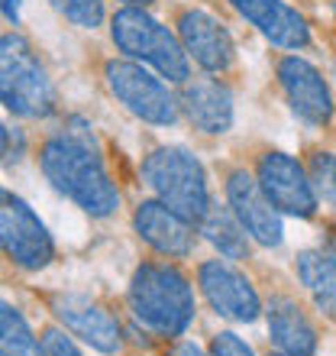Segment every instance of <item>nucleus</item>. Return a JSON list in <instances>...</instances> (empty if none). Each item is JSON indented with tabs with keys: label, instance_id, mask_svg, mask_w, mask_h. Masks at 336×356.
<instances>
[{
	"label": "nucleus",
	"instance_id": "obj_1",
	"mask_svg": "<svg viewBox=\"0 0 336 356\" xmlns=\"http://www.w3.org/2000/svg\"><path fill=\"white\" fill-rule=\"evenodd\" d=\"M39 165L46 172L49 185L68 201H75L84 214L110 217L120 207V191L103 165L91 127L81 117H72L65 130L42 143Z\"/></svg>",
	"mask_w": 336,
	"mask_h": 356
},
{
	"label": "nucleus",
	"instance_id": "obj_2",
	"mask_svg": "<svg viewBox=\"0 0 336 356\" xmlns=\"http://www.w3.org/2000/svg\"><path fill=\"white\" fill-rule=\"evenodd\" d=\"M126 301L133 318L159 337H181L194 321V291L168 263H142L133 272Z\"/></svg>",
	"mask_w": 336,
	"mask_h": 356
},
{
	"label": "nucleus",
	"instance_id": "obj_3",
	"mask_svg": "<svg viewBox=\"0 0 336 356\" xmlns=\"http://www.w3.org/2000/svg\"><path fill=\"white\" fill-rule=\"evenodd\" d=\"M140 175L162 204L187 217L191 224L204 220L210 195H207L204 165L197 162L194 152H187L185 146H159L142 159Z\"/></svg>",
	"mask_w": 336,
	"mask_h": 356
},
{
	"label": "nucleus",
	"instance_id": "obj_4",
	"mask_svg": "<svg viewBox=\"0 0 336 356\" xmlns=\"http://www.w3.org/2000/svg\"><path fill=\"white\" fill-rule=\"evenodd\" d=\"M110 36H113V46L120 49L123 56L140 58V62L152 65L168 81L187 85L191 65H187L185 46L168 33V26H162L156 17H149L146 7L117 10L110 19Z\"/></svg>",
	"mask_w": 336,
	"mask_h": 356
},
{
	"label": "nucleus",
	"instance_id": "obj_5",
	"mask_svg": "<svg viewBox=\"0 0 336 356\" xmlns=\"http://www.w3.org/2000/svg\"><path fill=\"white\" fill-rule=\"evenodd\" d=\"M0 97L3 107L26 120H42L56 111V88L23 36L7 33L0 42Z\"/></svg>",
	"mask_w": 336,
	"mask_h": 356
},
{
	"label": "nucleus",
	"instance_id": "obj_6",
	"mask_svg": "<svg viewBox=\"0 0 336 356\" xmlns=\"http://www.w3.org/2000/svg\"><path fill=\"white\" fill-rule=\"evenodd\" d=\"M103 81L133 117L156 127H171L178 120V101L171 97V91L136 62L110 58L103 65Z\"/></svg>",
	"mask_w": 336,
	"mask_h": 356
},
{
	"label": "nucleus",
	"instance_id": "obj_7",
	"mask_svg": "<svg viewBox=\"0 0 336 356\" xmlns=\"http://www.w3.org/2000/svg\"><path fill=\"white\" fill-rule=\"evenodd\" d=\"M0 243L19 269L39 272L56 259V243L46 224L23 197L10 191H3V207H0Z\"/></svg>",
	"mask_w": 336,
	"mask_h": 356
},
{
	"label": "nucleus",
	"instance_id": "obj_8",
	"mask_svg": "<svg viewBox=\"0 0 336 356\" xmlns=\"http://www.w3.org/2000/svg\"><path fill=\"white\" fill-rule=\"evenodd\" d=\"M255 178H259L262 191L281 214L294 217H314L317 211V191L310 185L308 169L298 159H291L288 152H262L259 165H255Z\"/></svg>",
	"mask_w": 336,
	"mask_h": 356
},
{
	"label": "nucleus",
	"instance_id": "obj_9",
	"mask_svg": "<svg viewBox=\"0 0 336 356\" xmlns=\"http://www.w3.org/2000/svg\"><path fill=\"white\" fill-rule=\"evenodd\" d=\"M197 285L204 291L207 305L220 318L236 321V324H249V321L259 318L262 311L259 291L252 289L246 272H240L236 266L224 263V259H207L197 269Z\"/></svg>",
	"mask_w": 336,
	"mask_h": 356
},
{
	"label": "nucleus",
	"instance_id": "obj_10",
	"mask_svg": "<svg viewBox=\"0 0 336 356\" xmlns=\"http://www.w3.org/2000/svg\"><path fill=\"white\" fill-rule=\"evenodd\" d=\"M278 85L288 97L291 111L310 127H327L333 120V94L317 68L298 56H285L278 62Z\"/></svg>",
	"mask_w": 336,
	"mask_h": 356
},
{
	"label": "nucleus",
	"instance_id": "obj_11",
	"mask_svg": "<svg viewBox=\"0 0 336 356\" xmlns=\"http://www.w3.org/2000/svg\"><path fill=\"white\" fill-rule=\"evenodd\" d=\"M226 201L233 207L236 220L246 227V234H249L255 243H262V246H278L281 243L285 230H281L278 207L265 197L259 178L246 175L243 169L230 172V178H226Z\"/></svg>",
	"mask_w": 336,
	"mask_h": 356
},
{
	"label": "nucleus",
	"instance_id": "obj_12",
	"mask_svg": "<svg viewBox=\"0 0 336 356\" xmlns=\"http://www.w3.org/2000/svg\"><path fill=\"white\" fill-rule=\"evenodd\" d=\"M52 314L62 321V327L68 334L81 337L94 350H101V353H117L120 350V321L87 295H75V291L56 295L52 298Z\"/></svg>",
	"mask_w": 336,
	"mask_h": 356
},
{
	"label": "nucleus",
	"instance_id": "obj_13",
	"mask_svg": "<svg viewBox=\"0 0 336 356\" xmlns=\"http://www.w3.org/2000/svg\"><path fill=\"white\" fill-rule=\"evenodd\" d=\"M181 46L204 72H226L233 65V39L217 17L204 10H181L178 17Z\"/></svg>",
	"mask_w": 336,
	"mask_h": 356
},
{
	"label": "nucleus",
	"instance_id": "obj_14",
	"mask_svg": "<svg viewBox=\"0 0 336 356\" xmlns=\"http://www.w3.org/2000/svg\"><path fill=\"white\" fill-rule=\"evenodd\" d=\"M133 227L140 234L142 243H149L156 253L171 256V259H185L194 250V227L187 217L171 211L162 201H142L133 214Z\"/></svg>",
	"mask_w": 336,
	"mask_h": 356
},
{
	"label": "nucleus",
	"instance_id": "obj_15",
	"mask_svg": "<svg viewBox=\"0 0 336 356\" xmlns=\"http://www.w3.org/2000/svg\"><path fill=\"white\" fill-rule=\"evenodd\" d=\"M230 7L281 49H304L310 42L308 19L285 0H230Z\"/></svg>",
	"mask_w": 336,
	"mask_h": 356
},
{
	"label": "nucleus",
	"instance_id": "obj_16",
	"mask_svg": "<svg viewBox=\"0 0 336 356\" xmlns=\"http://www.w3.org/2000/svg\"><path fill=\"white\" fill-rule=\"evenodd\" d=\"M181 107H185L187 123L201 133L220 136L233 127V94L217 78L187 81L185 91H181Z\"/></svg>",
	"mask_w": 336,
	"mask_h": 356
},
{
	"label": "nucleus",
	"instance_id": "obj_17",
	"mask_svg": "<svg viewBox=\"0 0 336 356\" xmlns=\"http://www.w3.org/2000/svg\"><path fill=\"white\" fill-rule=\"evenodd\" d=\"M269 337L288 356H314L317 350V330L288 295H275L269 301Z\"/></svg>",
	"mask_w": 336,
	"mask_h": 356
},
{
	"label": "nucleus",
	"instance_id": "obj_18",
	"mask_svg": "<svg viewBox=\"0 0 336 356\" xmlns=\"http://www.w3.org/2000/svg\"><path fill=\"white\" fill-rule=\"evenodd\" d=\"M294 272L314 305L336 321V266L330 263V256L324 250H304L294 259Z\"/></svg>",
	"mask_w": 336,
	"mask_h": 356
},
{
	"label": "nucleus",
	"instance_id": "obj_19",
	"mask_svg": "<svg viewBox=\"0 0 336 356\" xmlns=\"http://www.w3.org/2000/svg\"><path fill=\"white\" fill-rule=\"evenodd\" d=\"M201 234L207 236V243L217 246L220 256L226 259H246L249 256V243H246V227L236 220L233 207H220L210 204L207 207L204 220H201Z\"/></svg>",
	"mask_w": 336,
	"mask_h": 356
},
{
	"label": "nucleus",
	"instance_id": "obj_20",
	"mask_svg": "<svg viewBox=\"0 0 336 356\" xmlns=\"http://www.w3.org/2000/svg\"><path fill=\"white\" fill-rule=\"evenodd\" d=\"M0 350L3 356H42L26 318L13 305L0 308Z\"/></svg>",
	"mask_w": 336,
	"mask_h": 356
},
{
	"label": "nucleus",
	"instance_id": "obj_21",
	"mask_svg": "<svg viewBox=\"0 0 336 356\" xmlns=\"http://www.w3.org/2000/svg\"><path fill=\"white\" fill-rule=\"evenodd\" d=\"M308 175L314 191H317V201H324L327 207L336 211V156L333 152H324V149L310 152Z\"/></svg>",
	"mask_w": 336,
	"mask_h": 356
},
{
	"label": "nucleus",
	"instance_id": "obj_22",
	"mask_svg": "<svg viewBox=\"0 0 336 356\" xmlns=\"http://www.w3.org/2000/svg\"><path fill=\"white\" fill-rule=\"evenodd\" d=\"M49 3L81 29H97L103 23V0H49Z\"/></svg>",
	"mask_w": 336,
	"mask_h": 356
},
{
	"label": "nucleus",
	"instance_id": "obj_23",
	"mask_svg": "<svg viewBox=\"0 0 336 356\" xmlns=\"http://www.w3.org/2000/svg\"><path fill=\"white\" fill-rule=\"evenodd\" d=\"M39 350H42V356H84L81 350L75 347V340L65 337V330H56V327L42 334Z\"/></svg>",
	"mask_w": 336,
	"mask_h": 356
},
{
	"label": "nucleus",
	"instance_id": "obj_24",
	"mask_svg": "<svg viewBox=\"0 0 336 356\" xmlns=\"http://www.w3.org/2000/svg\"><path fill=\"white\" fill-rule=\"evenodd\" d=\"M210 356H255V353L249 350L246 340H240L236 334L224 330V334H217L214 343H210Z\"/></svg>",
	"mask_w": 336,
	"mask_h": 356
},
{
	"label": "nucleus",
	"instance_id": "obj_25",
	"mask_svg": "<svg viewBox=\"0 0 336 356\" xmlns=\"http://www.w3.org/2000/svg\"><path fill=\"white\" fill-rule=\"evenodd\" d=\"M23 152H26V140H23V133L17 127H10L3 123V162H19L23 159Z\"/></svg>",
	"mask_w": 336,
	"mask_h": 356
},
{
	"label": "nucleus",
	"instance_id": "obj_26",
	"mask_svg": "<svg viewBox=\"0 0 336 356\" xmlns=\"http://www.w3.org/2000/svg\"><path fill=\"white\" fill-rule=\"evenodd\" d=\"M165 356H207V353L197 347V343H191V340H181V343H175Z\"/></svg>",
	"mask_w": 336,
	"mask_h": 356
},
{
	"label": "nucleus",
	"instance_id": "obj_27",
	"mask_svg": "<svg viewBox=\"0 0 336 356\" xmlns=\"http://www.w3.org/2000/svg\"><path fill=\"white\" fill-rule=\"evenodd\" d=\"M3 17L17 26V19H19V0H3Z\"/></svg>",
	"mask_w": 336,
	"mask_h": 356
},
{
	"label": "nucleus",
	"instance_id": "obj_28",
	"mask_svg": "<svg viewBox=\"0 0 336 356\" xmlns=\"http://www.w3.org/2000/svg\"><path fill=\"white\" fill-rule=\"evenodd\" d=\"M324 253L330 256V263L336 266V236H330V243H327V250H324Z\"/></svg>",
	"mask_w": 336,
	"mask_h": 356
},
{
	"label": "nucleus",
	"instance_id": "obj_29",
	"mask_svg": "<svg viewBox=\"0 0 336 356\" xmlns=\"http://www.w3.org/2000/svg\"><path fill=\"white\" fill-rule=\"evenodd\" d=\"M120 3H126V7H149L152 0H120Z\"/></svg>",
	"mask_w": 336,
	"mask_h": 356
},
{
	"label": "nucleus",
	"instance_id": "obj_30",
	"mask_svg": "<svg viewBox=\"0 0 336 356\" xmlns=\"http://www.w3.org/2000/svg\"><path fill=\"white\" fill-rule=\"evenodd\" d=\"M269 356H288V353H269Z\"/></svg>",
	"mask_w": 336,
	"mask_h": 356
},
{
	"label": "nucleus",
	"instance_id": "obj_31",
	"mask_svg": "<svg viewBox=\"0 0 336 356\" xmlns=\"http://www.w3.org/2000/svg\"><path fill=\"white\" fill-rule=\"evenodd\" d=\"M333 17H336V3H333Z\"/></svg>",
	"mask_w": 336,
	"mask_h": 356
}]
</instances>
